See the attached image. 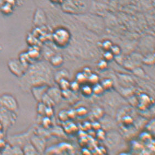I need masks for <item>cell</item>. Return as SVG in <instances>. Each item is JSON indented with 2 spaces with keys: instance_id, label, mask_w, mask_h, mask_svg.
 I'll return each mask as SVG.
<instances>
[]
</instances>
